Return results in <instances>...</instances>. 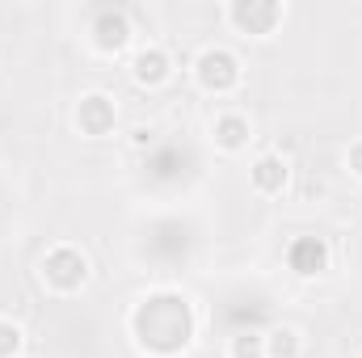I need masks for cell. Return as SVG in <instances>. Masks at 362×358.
<instances>
[{
	"label": "cell",
	"instance_id": "obj_9",
	"mask_svg": "<svg viewBox=\"0 0 362 358\" xmlns=\"http://www.w3.org/2000/svg\"><path fill=\"white\" fill-rule=\"evenodd\" d=\"M286 266H291L295 278H320L333 266V249H329L325 236H295L286 245Z\"/></svg>",
	"mask_w": 362,
	"mask_h": 358
},
{
	"label": "cell",
	"instance_id": "obj_7",
	"mask_svg": "<svg viewBox=\"0 0 362 358\" xmlns=\"http://www.w3.org/2000/svg\"><path fill=\"white\" fill-rule=\"evenodd\" d=\"M127 72H131V81H135L139 89H148V93L165 89V85L173 81V55H169L160 42H144V47L131 51Z\"/></svg>",
	"mask_w": 362,
	"mask_h": 358
},
{
	"label": "cell",
	"instance_id": "obj_5",
	"mask_svg": "<svg viewBox=\"0 0 362 358\" xmlns=\"http://www.w3.org/2000/svg\"><path fill=\"white\" fill-rule=\"evenodd\" d=\"M72 122L85 139H105L114 135L118 127V101L110 97L105 89H89L76 97V110H72Z\"/></svg>",
	"mask_w": 362,
	"mask_h": 358
},
{
	"label": "cell",
	"instance_id": "obj_6",
	"mask_svg": "<svg viewBox=\"0 0 362 358\" xmlns=\"http://www.w3.org/2000/svg\"><path fill=\"white\" fill-rule=\"evenodd\" d=\"M89 42L97 55H122L131 42H135V25H131V13L127 8H97L89 25Z\"/></svg>",
	"mask_w": 362,
	"mask_h": 358
},
{
	"label": "cell",
	"instance_id": "obj_12",
	"mask_svg": "<svg viewBox=\"0 0 362 358\" xmlns=\"http://www.w3.org/2000/svg\"><path fill=\"white\" fill-rule=\"evenodd\" d=\"M228 358H266V333L262 329H240L228 337Z\"/></svg>",
	"mask_w": 362,
	"mask_h": 358
},
{
	"label": "cell",
	"instance_id": "obj_3",
	"mask_svg": "<svg viewBox=\"0 0 362 358\" xmlns=\"http://www.w3.org/2000/svg\"><path fill=\"white\" fill-rule=\"evenodd\" d=\"M189 72H194V85L206 93V97H232V93L245 85V64H240V55L228 51V47H219V42L202 47V51L194 55Z\"/></svg>",
	"mask_w": 362,
	"mask_h": 358
},
{
	"label": "cell",
	"instance_id": "obj_1",
	"mask_svg": "<svg viewBox=\"0 0 362 358\" xmlns=\"http://www.w3.org/2000/svg\"><path fill=\"white\" fill-rule=\"evenodd\" d=\"M198 333L194 304L181 291H148L131 312V337L144 354L177 358Z\"/></svg>",
	"mask_w": 362,
	"mask_h": 358
},
{
	"label": "cell",
	"instance_id": "obj_2",
	"mask_svg": "<svg viewBox=\"0 0 362 358\" xmlns=\"http://www.w3.org/2000/svg\"><path fill=\"white\" fill-rule=\"evenodd\" d=\"M89 253L85 249H76V245H51L47 253H42V262H38V282L51 291V295H59V299H68V295H81L85 287H89Z\"/></svg>",
	"mask_w": 362,
	"mask_h": 358
},
{
	"label": "cell",
	"instance_id": "obj_13",
	"mask_svg": "<svg viewBox=\"0 0 362 358\" xmlns=\"http://www.w3.org/2000/svg\"><path fill=\"white\" fill-rule=\"evenodd\" d=\"M25 350V329L13 316H0V358H21Z\"/></svg>",
	"mask_w": 362,
	"mask_h": 358
},
{
	"label": "cell",
	"instance_id": "obj_11",
	"mask_svg": "<svg viewBox=\"0 0 362 358\" xmlns=\"http://www.w3.org/2000/svg\"><path fill=\"white\" fill-rule=\"evenodd\" d=\"M266 358H303V333L295 325L266 329Z\"/></svg>",
	"mask_w": 362,
	"mask_h": 358
},
{
	"label": "cell",
	"instance_id": "obj_15",
	"mask_svg": "<svg viewBox=\"0 0 362 358\" xmlns=\"http://www.w3.org/2000/svg\"><path fill=\"white\" fill-rule=\"evenodd\" d=\"M358 358H362V350H358Z\"/></svg>",
	"mask_w": 362,
	"mask_h": 358
},
{
	"label": "cell",
	"instance_id": "obj_10",
	"mask_svg": "<svg viewBox=\"0 0 362 358\" xmlns=\"http://www.w3.org/2000/svg\"><path fill=\"white\" fill-rule=\"evenodd\" d=\"M286 185H291V161H286L282 152H262V156H253V165H249V190H253V194L278 198V194H286Z\"/></svg>",
	"mask_w": 362,
	"mask_h": 358
},
{
	"label": "cell",
	"instance_id": "obj_4",
	"mask_svg": "<svg viewBox=\"0 0 362 358\" xmlns=\"http://www.w3.org/2000/svg\"><path fill=\"white\" fill-rule=\"evenodd\" d=\"M223 17L240 38H270L286 21V4L282 0H232L223 8Z\"/></svg>",
	"mask_w": 362,
	"mask_h": 358
},
{
	"label": "cell",
	"instance_id": "obj_14",
	"mask_svg": "<svg viewBox=\"0 0 362 358\" xmlns=\"http://www.w3.org/2000/svg\"><path fill=\"white\" fill-rule=\"evenodd\" d=\"M346 169H350L354 181H362V139H354V144L346 148Z\"/></svg>",
	"mask_w": 362,
	"mask_h": 358
},
{
	"label": "cell",
	"instance_id": "obj_8",
	"mask_svg": "<svg viewBox=\"0 0 362 358\" xmlns=\"http://www.w3.org/2000/svg\"><path fill=\"white\" fill-rule=\"evenodd\" d=\"M211 144H215V152H223V156L249 152V144H253V122H249V114H245V110H219V114L211 118Z\"/></svg>",
	"mask_w": 362,
	"mask_h": 358
}]
</instances>
